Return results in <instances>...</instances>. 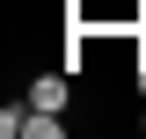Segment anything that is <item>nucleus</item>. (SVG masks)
<instances>
[{"label": "nucleus", "mask_w": 146, "mask_h": 139, "mask_svg": "<svg viewBox=\"0 0 146 139\" xmlns=\"http://www.w3.org/2000/svg\"><path fill=\"white\" fill-rule=\"evenodd\" d=\"M66 95H73L66 73H36L29 81V110H66Z\"/></svg>", "instance_id": "nucleus-1"}, {"label": "nucleus", "mask_w": 146, "mask_h": 139, "mask_svg": "<svg viewBox=\"0 0 146 139\" xmlns=\"http://www.w3.org/2000/svg\"><path fill=\"white\" fill-rule=\"evenodd\" d=\"M22 132H29V103H7L0 110V139H22Z\"/></svg>", "instance_id": "nucleus-2"}, {"label": "nucleus", "mask_w": 146, "mask_h": 139, "mask_svg": "<svg viewBox=\"0 0 146 139\" xmlns=\"http://www.w3.org/2000/svg\"><path fill=\"white\" fill-rule=\"evenodd\" d=\"M139 95H146V59H139Z\"/></svg>", "instance_id": "nucleus-3"}, {"label": "nucleus", "mask_w": 146, "mask_h": 139, "mask_svg": "<svg viewBox=\"0 0 146 139\" xmlns=\"http://www.w3.org/2000/svg\"><path fill=\"white\" fill-rule=\"evenodd\" d=\"M139 124H146V110H139Z\"/></svg>", "instance_id": "nucleus-4"}]
</instances>
